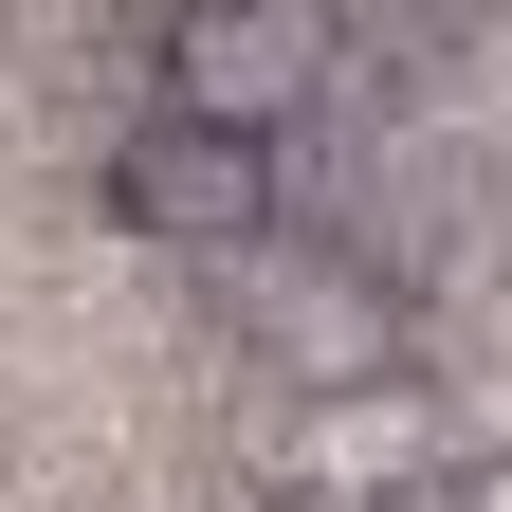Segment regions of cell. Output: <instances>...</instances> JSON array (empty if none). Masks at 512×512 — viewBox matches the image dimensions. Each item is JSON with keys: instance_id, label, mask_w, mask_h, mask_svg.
Instances as JSON below:
<instances>
[{"instance_id": "obj_4", "label": "cell", "mask_w": 512, "mask_h": 512, "mask_svg": "<svg viewBox=\"0 0 512 512\" xmlns=\"http://www.w3.org/2000/svg\"><path fill=\"white\" fill-rule=\"evenodd\" d=\"M439 384L421 366H384V384H330V403H293L275 421V494H311V512H366V494H403V476H439Z\"/></svg>"}, {"instance_id": "obj_5", "label": "cell", "mask_w": 512, "mask_h": 512, "mask_svg": "<svg viewBox=\"0 0 512 512\" xmlns=\"http://www.w3.org/2000/svg\"><path fill=\"white\" fill-rule=\"evenodd\" d=\"M458 512H512V458H458Z\"/></svg>"}, {"instance_id": "obj_2", "label": "cell", "mask_w": 512, "mask_h": 512, "mask_svg": "<svg viewBox=\"0 0 512 512\" xmlns=\"http://www.w3.org/2000/svg\"><path fill=\"white\" fill-rule=\"evenodd\" d=\"M238 348L275 366L293 403H330V384L421 366V293L384 275L366 238H256V256H238Z\"/></svg>"}, {"instance_id": "obj_1", "label": "cell", "mask_w": 512, "mask_h": 512, "mask_svg": "<svg viewBox=\"0 0 512 512\" xmlns=\"http://www.w3.org/2000/svg\"><path fill=\"white\" fill-rule=\"evenodd\" d=\"M348 74V19L330 0H183L147 37V110L165 128H220V147H275L293 110H330Z\"/></svg>"}, {"instance_id": "obj_3", "label": "cell", "mask_w": 512, "mask_h": 512, "mask_svg": "<svg viewBox=\"0 0 512 512\" xmlns=\"http://www.w3.org/2000/svg\"><path fill=\"white\" fill-rule=\"evenodd\" d=\"M92 202L110 238H147V256H238L275 238V147H220V128H165V110H128L110 147H92Z\"/></svg>"}]
</instances>
